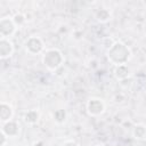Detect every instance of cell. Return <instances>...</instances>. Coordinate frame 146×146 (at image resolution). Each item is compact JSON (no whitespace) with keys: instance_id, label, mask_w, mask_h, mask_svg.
Wrapping results in <instances>:
<instances>
[{"instance_id":"6da1fadb","label":"cell","mask_w":146,"mask_h":146,"mask_svg":"<svg viewBox=\"0 0 146 146\" xmlns=\"http://www.w3.org/2000/svg\"><path fill=\"white\" fill-rule=\"evenodd\" d=\"M130 55H131V52H130V49L128 48V46L120 41L112 43L107 49V58L115 66L127 65V63L130 58Z\"/></svg>"},{"instance_id":"7a4b0ae2","label":"cell","mask_w":146,"mask_h":146,"mask_svg":"<svg viewBox=\"0 0 146 146\" xmlns=\"http://www.w3.org/2000/svg\"><path fill=\"white\" fill-rule=\"evenodd\" d=\"M42 63L49 71H56L64 63V56L60 50L56 48H51L46 50L42 57Z\"/></svg>"},{"instance_id":"3957f363","label":"cell","mask_w":146,"mask_h":146,"mask_svg":"<svg viewBox=\"0 0 146 146\" xmlns=\"http://www.w3.org/2000/svg\"><path fill=\"white\" fill-rule=\"evenodd\" d=\"M86 107H87L88 114L91 115V116H98V115L103 114L104 111H105V104H104V102L100 98H96V97L90 98L87 102Z\"/></svg>"},{"instance_id":"277c9868","label":"cell","mask_w":146,"mask_h":146,"mask_svg":"<svg viewBox=\"0 0 146 146\" xmlns=\"http://www.w3.org/2000/svg\"><path fill=\"white\" fill-rule=\"evenodd\" d=\"M16 31V24L13 21V17H3L0 21V35L1 39H8Z\"/></svg>"},{"instance_id":"5b68a950","label":"cell","mask_w":146,"mask_h":146,"mask_svg":"<svg viewBox=\"0 0 146 146\" xmlns=\"http://www.w3.org/2000/svg\"><path fill=\"white\" fill-rule=\"evenodd\" d=\"M25 50L30 55L40 54L43 50V42L39 36H30L25 42Z\"/></svg>"},{"instance_id":"8992f818","label":"cell","mask_w":146,"mask_h":146,"mask_svg":"<svg viewBox=\"0 0 146 146\" xmlns=\"http://www.w3.org/2000/svg\"><path fill=\"white\" fill-rule=\"evenodd\" d=\"M1 131L9 138V137H16L19 132V125L17 122L10 120L6 123H2V127H1Z\"/></svg>"},{"instance_id":"52a82bcc","label":"cell","mask_w":146,"mask_h":146,"mask_svg":"<svg viewBox=\"0 0 146 146\" xmlns=\"http://www.w3.org/2000/svg\"><path fill=\"white\" fill-rule=\"evenodd\" d=\"M14 52V46L13 42L9 39H1L0 40V57L2 59L8 58Z\"/></svg>"},{"instance_id":"ba28073f","label":"cell","mask_w":146,"mask_h":146,"mask_svg":"<svg viewBox=\"0 0 146 146\" xmlns=\"http://www.w3.org/2000/svg\"><path fill=\"white\" fill-rule=\"evenodd\" d=\"M13 114H14L13 107L6 102H1V104H0V119H1V122L6 123V122L10 121L11 117H13Z\"/></svg>"},{"instance_id":"9c48e42d","label":"cell","mask_w":146,"mask_h":146,"mask_svg":"<svg viewBox=\"0 0 146 146\" xmlns=\"http://www.w3.org/2000/svg\"><path fill=\"white\" fill-rule=\"evenodd\" d=\"M129 74H130V71L128 65H119V66H115L114 68V76L120 81L128 79Z\"/></svg>"},{"instance_id":"30bf717a","label":"cell","mask_w":146,"mask_h":146,"mask_svg":"<svg viewBox=\"0 0 146 146\" xmlns=\"http://www.w3.org/2000/svg\"><path fill=\"white\" fill-rule=\"evenodd\" d=\"M132 136L137 140H144L146 138V125L145 124H136L132 129Z\"/></svg>"},{"instance_id":"8fae6325","label":"cell","mask_w":146,"mask_h":146,"mask_svg":"<svg viewBox=\"0 0 146 146\" xmlns=\"http://www.w3.org/2000/svg\"><path fill=\"white\" fill-rule=\"evenodd\" d=\"M39 120V112L36 110H30L24 114V121L27 124H35Z\"/></svg>"},{"instance_id":"7c38bea8","label":"cell","mask_w":146,"mask_h":146,"mask_svg":"<svg viewBox=\"0 0 146 146\" xmlns=\"http://www.w3.org/2000/svg\"><path fill=\"white\" fill-rule=\"evenodd\" d=\"M96 19L100 23H106L107 21L111 19V13L108 9H105V8H102L99 10H97L96 13Z\"/></svg>"},{"instance_id":"4fadbf2b","label":"cell","mask_w":146,"mask_h":146,"mask_svg":"<svg viewBox=\"0 0 146 146\" xmlns=\"http://www.w3.org/2000/svg\"><path fill=\"white\" fill-rule=\"evenodd\" d=\"M52 117H54V120L57 123H64L65 120H66V112H65V110H62V108L56 110L54 112V114H52Z\"/></svg>"},{"instance_id":"5bb4252c","label":"cell","mask_w":146,"mask_h":146,"mask_svg":"<svg viewBox=\"0 0 146 146\" xmlns=\"http://www.w3.org/2000/svg\"><path fill=\"white\" fill-rule=\"evenodd\" d=\"M13 21L16 24V26H19V25H22L26 22V16L23 15V14H16V15H14Z\"/></svg>"},{"instance_id":"9a60e30c","label":"cell","mask_w":146,"mask_h":146,"mask_svg":"<svg viewBox=\"0 0 146 146\" xmlns=\"http://www.w3.org/2000/svg\"><path fill=\"white\" fill-rule=\"evenodd\" d=\"M63 146H80L78 143H75V141H73V140H67V141H65L64 144H63Z\"/></svg>"},{"instance_id":"2e32d148","label":"cell","mask_w":146,"mask_h":146,"mask_svg":"<svg viewBox=\"0 0 146 146\" xmlns=\"http://www.w3.org/2000/svg\"><path fill=\"white\" fill-rule=\"evenodd\" d=\"M7 136L1 131V143H0V146H5V144H6V140H7Z\"/></svg>"},{"instance_id":"e0dca14e","label":"cell","mask_w":146,"mask_h":146,"mask_svg":"<svg viewBox=\"0 0 146 146\" xmlns=\"http://www.w3.org/2000/svg\"><path fill=\"white\" fill-rule=\"evenodd\" d=\"M96 146H103V145H96Z\"/></svg>"}]
</instances>
